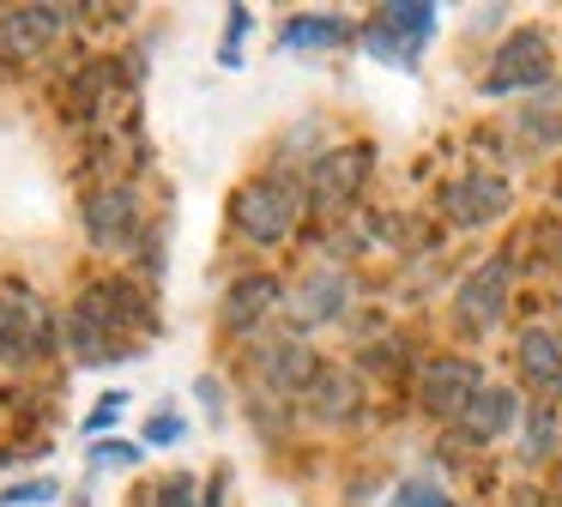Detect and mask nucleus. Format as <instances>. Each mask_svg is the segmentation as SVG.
Segmentation results:
<instances>
[{
    "label": "nucleus",
    "mask_w": 562,
    "mask_h": 507,
    "mask_svg": "<svg viewBox=\"0 0 562 507\" xmlns=\"http://www.w3.org/2000/svg\"><path fill=\"white\" fill-rule=\"evenodd\" d=\"M151 308L127 278H98L79 290L74 314H67V345L79 362H122L139 338H151Z\"/></svg>",
    "instance_id": "nucleus-1"
},
{
    "label": "nucleus",
    "mask_w": 562,
    "mask_h": 507,
    "mask_svg": "<svg viewBox=\"0 0 562 507\" xmlns=\"http://www.w3.org/2000/svg\"><path fill=\"white\" fill-rule=\"evenodd\" d=\"M296 217H303V193H296V181H284V176H255V181H243L236 200H231V224L243 229L248 241H260V248H272V241L291 236Z\"/></svg>",
    "instance_id": "nucleus-2"
},
{
    "label": "nucleus",
    "mask_w": 562,
    "mask_h": 507,
    "mask_svg": "<svg viewBox=\"0 0 562 507\" xmlns=\"http://www.w3.org/2000/svg\"><path fill=\"white\" fill-rule=\"evenodd\" d=\"M55 338L49 308L37 302V290L25 284H0V362H31L43 357Z\"/></svg>",
    "instance_id": "nucleus-3"
},
{
    "label": "nucleus",
    "mask_w": 562,
    "mask_h": 507,
    "mask_svg": "<svg viewBox=\"0 0 562 507\" xmlns=\"http://www.w3.org/2000/svg\"><path fill=\"white\" fill-rule=\"evenodd\" d=\"M436 31V7H412V0H393V7H381L375 19H369V55L393 60V67H412L417 48H424V36Z\"/></svg>",
    "instance_id": "nucleus-4"
},
{
    "label": "nucleus",
    "mask_w": 562,
    "mask_h": 507,
    "mask_svg": "<svg viewBox=\"0 0 562 507\" xmlns=\"http://www.w3.org/2000/svg\"><path fill=\"white\" fill-rule=\"evenodd\" d=\"M550 67H557V60H550V43L538 31H514L508 43L496 48V60H490V79H484V91L490 97H508V91H544L550 84Z\"/></svg>",
    "instance_id": "nucleus-5"
},
{
    "label": "nucleus",
    "mask_w": 562,
    "mask_h": 507,
    "mask_svg": "<svg viewBox=\"0 0 562 507\" xmlns=\"http://www.w3.org/2000/svg\"><path fill=\"white\" fill-rule=\"evenodd\" d=\"M477 393H484V374H477L472 357H436L417 374V398H424L429 417H460Z\"/></svg>",
    "instance_id": "nucleus-6"
},
{
    "label": "nucleus",
    "mask_w": 562,
    "mask_h": 507,
    "mask_svg": "<svg viewBox=\"0 0 562 507\" xmlns=\"http://www.w3.org/2000/svg\"><path fill=\"white\" fill-rule=\"evenodd\" d=\"M369 145H339V151L315 157V169H308V200L321 205V212H339V205H351L357 193H363L369 181Z\"/></svg>",
    "instance_id": "nucleus-7"
},
{
    "label": "nucleus",
    "mask_w": 562,
    "mask_h": 507,
    "mask_svg": "<svg viewBox=\"0 0 562 507\" xmlns=\"http://www.w3.org/2000/svg\"><path fill=\"white\" fill-rule=\"evenodd\" d=\"M502 308H508V260H490V266H477V272L460 284V296H453V320L477 338V333H490V326L502 320Z\"/></svg>",
    "instance_id": "nucleus-8"
},
{
    "label": "nucleus",
    "mask_w": 562,
    "mask_h": 507,
    "mask_svg": "<svg viewBox=\"0 0 562 507\" xmlns=\"http://www.w3.org/2000/svg\"><path fill=\"white\" fill-rule=\"evenodd\" d=\"M67 19H74V7H13L7 19H0V55H7V60L43 55Z\"/></svg>",
    "instance_id": "nucleus-9"
},
{
    "label": "nucleus",
    "mask_w": 562,
    "mask_h": 507,
    "mask_svg": "<svg viewBox=\"0 0 562 507\" xmlns=\"http://www.w3.org/2000/svg\"><path fill=\"white\" fill-rule=\"evenodd\" d=\"M508 181L502 176H460V181H448V193H441V212L453 217V224H465V229H477V224H490V217H502L508 212Z\"/></svg>",
    "instance_id": "nucleus-10"
},
{
    "label": "nucleus",
    "mask_w": 562,
    "mask_h": 507,
    "mask_svg": "<svg viewBox=\"0 0 562 507\" xmlns=\"http://www.w3.org/2000/svg\"><path fill=\"white\" fill-rule=\"evenodd\" d=\"M255 374L279 393H308L321 381V357L303 345V338H279V345L255 350Z\"/></svg>",
    "instance_id": "nucleus-11"
},
{
    "label": "nucleus",
    "mask_w": 562,
    "mask_h": 507,
    "mask_svg": "<svg viewBox=\"0 0 562 507\" xmlns=\"http://www.w3.org/2000/svg\"><path fill=\"white\" fill-rule=\"evenodd\" d=\"M86 229H91L98 248H127L134 229H139L134 188H98V193H91V200H86Z\"/></svg>",
    "instance_id": "nucleus-12"
},
{
    "label": "nucleus",
    "mask_w": 562,
    "mask_h": 507,
    "mask_svg": "<svg viewBox=\"0 0 562 507\" xmlns=\"http://www.w3.org/2000/svg\"><path fill=\"white\" fill-rule=\"evenodd\" d=\"M279 302H284L279 278H267V272L236 278V284H231V296H224V333H255V326L267 320V314L279 308Z\"/></svg>",
    "instance_id": "nucleus-13"
},
{
    "label": "nucleus",
    "mask_w": 562,
    "mask_h": 507,
    "mask_svg": "<svg viewBox=\"0 0 562 507\" xmlns=\"http://www.w3.org/2000/svg\"><path fill=\"white\" fill-rule=\"evenodd\" d=\"M345 308V272H303V284L291 290V320L296 326H321V320H333V314Z\"/></svg>",
    "instance_id": "nucleus-14"
},
{
    "label": "nucleus",
    "mask_w": 562,
    "mask_h": 507,
    "mask_svg": "<svg viewBox=\"0 0 562 507\" xmlns=\"http://www.w3.org/2000/svg\"><path fill=\"white\" fill-rule=\"evenodd\" d=\"M514 350H520L526 386H538V393H557V386H562V338L544 333V326H526Z\"/></svg>",
    "instance_id": "nucleus-15"
},
{
    "label": "nucleus",
    "mask_w": 562,
    "mask_h": 507,
    "mask_svg": "<svg viewBox=\"0 0 562 507\" xmlns=\"http://www.w3.org/2000/svg\"><path fill=\"white\" fill-rule=\"evenodd\" d=\"M514 417H520L514 393H502V386H484V393H477V398H472V405H465L453 422H460V435H465V441H496V435L508 429Z\"/></svg>",
    "instance_id": "nucleus-16"
},
{
    "label": "nucleus",
    "mask_w": 562,
    "mask_h": 507,
    "mask_svg": "<svg viewBox=\"0 0 562 507\" xmlns=\"http://www.w3.org/2000/svg\"><path fill=\"white\" fill-rule=\"evenodd\" d=\"M339 36H345L339 12H303V19L284 31V48H333Z\"/></svg>",
    "instance_id": "nucleus-17"
},
{
    "label": "nucleus",
    "mask_w": 562,
    "mask_h": 507,
    "mask_svg": "<svg viewBox=\"0 0 562 507\" xmlns=\"http://www.w3.org/2000/svg\"><path fill=\"white\" fill-rule=\"evenodd\" d=\"M308 398H315L321 417H351V405H357V381H351V374H339V369H321V381L308 386Z\"/></svg>",
    "instance_id": "nucleus-18"
},
{
    "label": "nucleus",
    "mask_w": 562,
    "mask_h": 507,
    "mask_svg": "<svg viewBox=\"0 0 562 507\" xmlns=\"http://www.w3.org/2000/svg\"><path fill=\"white\" fill-rule=\"evenodd\" d=\"M520 121H526V133H532V139H550V145H557V139H562V84H544V91L526 103Z\"/></svg>",
    "instance_id": "nucleus-19"
},
{
    "label": "nucleus",
    "mask_w": 562,
    "mask_h": 507,
    "mask_svg": "<svg viewBox=\"0 0 562 507\" xmlns=\"http://www.w3.org/2000/svg\"><path fill=\"white\" fill-rule=\"evenodd\" d=\"M146 507H200L194 502V477H188V471H170L164 483L146 489Z\"/></svg>",
    "instance_id": "nucleus-20"
},
{
    "label": "nucleus",
    "mask_w": 562,
    "mask_h": 507,
    "mask_svg": "<svg viewBox=\"0 0 562 507\" xmlns=\"http://www.w3.org/2000/svg\"><path fill=\"white\" fill-rule=\"evenodd\" d=\"M55 495V483L49 477H37V483H13V489H0V507H37V502H49Z\"/></svg>",
    "instance_id": "nucleus-21"
},
{
    "label": "nucleus",
    "mask_w": 562,
    "mask_h": 507,
    "mask_svg": "<svg viewBox=\"0 0 562 507\" xmlns=\"http://www.w3.org/2000/svg\"><path fill=\"white\" fill-rule=\"evenodd\" d=\"M393 507H460V502H448L436 483H405V489L393 495Z\"/></svg>",
    "instance_id": "nucleus-22"
},
{
    "label": "nucleus",
    "mask_w": 562,
    "mask_h": 507,
    "mask_svg": "<svg viewBox=\"0 0 562 507\" xmlns=\"http://www.w3.org/2000/svg\"><path fill=\"white\" fill-rule=\"evenodd\" d=\"M134 459H139L134 441H103L98 447V465H134Z\"/></svg>",
    "instance_id": "nucleus-23"
},
{
    "label": "nucleus",
    "mask_w": 562,
    "mask_h": 507,
    "mask_svg": "<svg viewBox=\"0 0 562 507\" xmlns=\"http://www.w3.org/2000/svg\"><path fill=\"white\" fill-rule=\"evenodd\" d=\"M122 405H127L122 393H103V398H98V410H91V429H103V422H115V417H122Z\"/></svg>",
    "instance_id": "nucleus-24"
},
{
    "label": "nucleus",
    "mask_w": 562,
    "mask_h": 507,
    "mask_svg": "<svg viewBox=\"0 0 562 507\" xmlns=\"http://www.w3.org/2000/svg\"><path fill=\"white\" fill-rule=\"evenodd\" d=\"M243 31H248V7H231V43H224V60L236 67V43H243Z\"/></svg>",
    "instance_id": "nucleus-25"
},
{
    "label": "nucleus",
    "mask_w": 562,
    "mask_h": 507,
    "mask_svg": "<svg viewBox=\"0 0 562 507\" xmlns=\"http://www.w3.org/2000/svg\"><path fill=\"white\" fill-rule=\"evenodd\" d=\"M176 435H182V422H176V417H151L146 422V441H176Z\"/></svg>",
    "instance_id": "nucleus-26"
}]
</instances>
